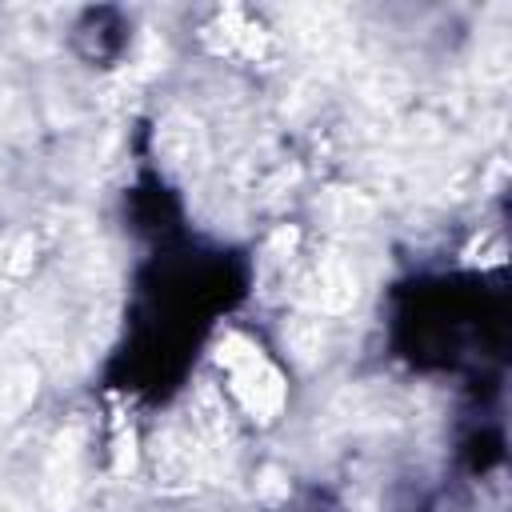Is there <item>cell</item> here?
Listing matches in <instances>:
<instances>
[{
    "mask_svg": "<svg viewBox=\"0 0 512 512\" xmlns=\"http://www.w3.org/2000/svg\"><path fill=\"white\" fill-rule=\"evenodd\" d=\"M232 384H236V392L244 396V404L252 412H272L280 404V380L252 348H248V356L232 360Z\"/></svg>",
    "mask_w": 512,
    "mask_h": 512,
    "instance_id": "6da1fadb",
    "label": "cell"
}]
</instances>
